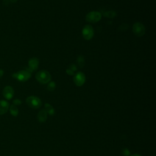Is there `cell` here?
<instances>
[{"label":"cell","mask_w":156,"mask_h":156,"mask_svg":"<svg viewBox=\"0 0 156 156\" xmlns=\"http://www.w3.org/2000/svg\"><path fill=\"white\" fill-rule=\"evenodd\" d=\"M12 77L18 81L25 82L27 81L31 77V73L26 70H21L16 73L12 74Z\"/></svg>","instance_id":"obj_3"},{"label":"cell","mask_w":156,"mask_h":156,"mask_svg":"<svg viewBox=\"0 0 156 156\" xmlns=\"http://www.w3.org/2000/svg\"><path fill=\"white\" fill-rule=\"evenodd\" d=\"M9 108V104L6 101H0V115L5 114Z\"/></svg>","instance_id":"obj_10"},{"label":"cell","mask_w":156,"mask_h":156,"mask_svg":"<svg viewBox=\"0 0 156 156\" xmlns=\"http://www.w3.org/2000/svg\"><path fill=\"white\" fill-rule=\"evenodd\" d=\"M37 80L42 84H46L51 80V74L46 70H41L37 73L35 75Z\"/></svg>","instance_id":"obj_1"},{"label":"cell","mask_w":156,"mask_h":156,"mask_svg":"<svg viewBox=\"0 0 156 156\" xmlns=\"http://www.w3.org/2000/svg\"><path fill=\"white\" fill-rule=\"evenodd\" d=\"M85 76L82 72L77 73L73 77V81L76 86L81 87L85 82Z\"/></svg>","instance_id":"obj_7"},{"label":"cell","mask_w":156,"mask_h":156,"mask_svg":"<svg viewBox=\"0 0 156 156\" xmlns=\"http://www.w3.org/2000/svg\"><path fill=\"white\" fill-rule=\"evenodd\" d=\"M77 63L80 66V67H83L85 63L84 57L82 55H80L77 58Z\"/></svg>","instance_id":"obj_16"},{"label":"cell","mask_w":156,"mask_h":156,"mask_svg":"<svg viewBox=\"0 0 156 156\" xmlns=\"http://www.w3.org/2000/svg\"><path fill=\"white\" fill-rule=\"evenodd\" d=\"M48 113L44 109L41 110L37 114V119L40 122H46L48 118Z\"/></svg>","instance_id":"obj_11"},{"label":"cell","mask_w":156,"mask_h":156,"mask_svg":"<svg viewBox=\"0 0 156 156\" xmlns=\"http://www.w3.org/2000/svg\"><path fill=\"white\" fill-rule=\"evenodd\" d=\"M26 102L29 107L34 109L39 108L42 105L41 99L39 98L34 96L27 97L26 98Z\"/></svg>","instance_id":"obj_2"},{"label":"cell","mask_w":156,"mask_h":156,"mask_svg":"<svg viewBox=\"0 0 156 156\" xmlns=\"http://www.w3.org/2000/svg\"><path fill=\"white\" fill-rule=\"evenodd\" d=\"M9 1L10 2H12V3H14V2H16L17 1V0H9Z\"/></svg>","instance_id":"obj_22"},{"label":"cell","mask_w":156,"mask_h":156,"mask_svg":"<svg viewBox=\"0 0 156 156\" xmlns=\"http://www.w3.org/2000/svg\"><path fill=\"white\" fill-rule=\"evenodd\" d=\"M104 16L105 17H108V18H113L116 16V13L115 11H108L106 12H104L103 13Z\"/></svg>","instance_id":"obj_14"},{"label":"cell","mask_w":156,"mask_h":156,"mask_svg":"<svg viewBox=\"0 0 156 156\" xmlns=\"http://www.w3.org/2000/svg\"><path fill=\"white\" fill-rule=\"evenodd\" d=\"M130 156H142V155H140V154H134L131 155Z\"/></svg>","instance_id":"obj_21"},{"label":"cell","mask_w":156,"mask_h":156,"mask_svg":"<svg viewBox=\"0 0 156 156\" xmlns=\"http://www.w3.org/2000/svg\"><path fill=\"white\" fill-rule=\"evenodd\" d=\"M132 30L134 34L137 37H142L146 32V28L143 24L140 22H136L133 24Z\"/></svg>","instance_id":"obj_5"},{"label":"cell","mask_w":156,"mask_h":156,"mask_svg":"<svg viewBox=\"0 0 156 156\" xmlns=\"http://www.w3.org/2000/svg\"><path fill=\"white\" fill-rule=\"evenodd\" d=\"M9 109H10V114H11L12 115H13V116H16L18 115L19 111H18V108L16 107V105H13V104L11 105L10 106Z\"/></svg>","instance_id":"obj_13"},{"label":"cell","mask_w":156,"mask_h":156,"mask_svg":"<svg viewBox=\"0 0 156 156\" xmlns=\"http://www.w3.org/2000/svg\"><path fill=\"white\" fill-rule=\"evenodd\" d=\"M2 94L4 97L7 99H11L14 94V90L13 88L11 86H6L2 90Z\"/></svg>","instance_id":"obj_8"},{"label":"cell","mask_w":156,"mask_h":156,"mask_svg":"<svg viewBox=\"0 0 156 156\" xmlns=\"http://www.w3.org/2000/svg\"><path fill=\"white\" fill-rule=\"evenodd\" d=\"M101 18H102L101 13L98 11L90 12L87 14L85 16L86 21L91 23H95L99 21Z\"/></svg>","instance_id":"obj_4"},{"label":"cell","mask_w":156,"mask_h":156,"mask_svg":"<svg viewBox=\"0 0 156 156\" xmlns=\"http://www.w3.org/2000/svg\"><path fill=\"white\" fill-rule=\"evenodd\" d=\"M66 73H67L68 74L70 75V76H72V75L74 74V72L72 71H71L70 69H69V68L66 69Z\"/></svg>","instance_id":"obj_19"},{"label":"cell","mask_w":156,"mask_h":156,"mask_svg":"<svg viewBox=\"0 0 156 156\" xmlns=\"http://www.w3.org/2000/svg\"><path fill=\"white\" fill-rule=\"evenodd\" d=\"M82 34L84 39L87 40H91L94 35V29L91 25L87 24L82 29Z\"/></svg>","instance_id":"obj_6"},{"label":"cell","mask_w":156,"mask_h":156,"mask_svg":"<svg viewBox=\"0 0 156 156\" xmlns=\"http://www.w3.org/2000/svg\"><path fill=\"white\" fill-rule=\"evenodd\" d=\"M4 74V71L1 69H0V77H1Z\"/></svg>","instance_id":"obj_20"},{"label":"cell","mask_w":156,"mask_h":156,"mask_svg":"<svg viewBox=\"0 0 156 156\" xmlns=\"http://www.w3.org/2000/svg\"><path fill=\"white\" fill-rule=\"evenodd\" d=\"M13 105L16 106V105H20L21 104V101L20 99H15V100H13Z\"/></svg>","instance_id":"obj_18"},{"label":"cell","mask_w":156,"mask_h":156,"mask_svg":"<svg viewBox=\"0 0 156 156\" xmlns=\"http://www.w3.org/2000/svg\"><path fill=\"white\" fill-rule=\"evenodd\" d=\"M121 154L124 156H129V155H130V152L127 148H123L121 151Z\"/></svg>","instance_id":"obj_17"},{"label":"cell","mask_w":156,"mask_h":156,"mask_svg":"<svg viewBox=\"0 0 156 156\" xmlns=\"http://www.w3.org/2000/svg\"><path fill=\"white\" fill-rule=\"evenodd\" d=\"M39 64V60L37 58H32L28 62V66L29 68L27 69V71L32 73V71L36 70L38 68Z\"/></svg>","instance_id":"obj_9"},{"label":"cell","mask_w":156,"mask_h":156,"mask_svg":"<svg viewBox=\"0 0 156 156\" xmlns=\"http://www.w3.org/2000/svg\"><path fill=\"white\" fill-rule=\"evenodd\" d=\"M55 88V83L54 82H51L47 86V89L49 91H53Z\"/></svg>","instance_id":"obj_15"},{"label":"cell","mask_w":156,"mask_h":156,"mask_svg":"<svg viewBox=\"0 0 156 156\" xmlns=\"http://www.w3.org/2000/svg\"><path fill=\"white\" fill-rule=\"evenodd\" d=\"M44 110H46V112H47V113H48L50 115H53L55 113V110L54 108H53V107L48 104V103H46L44 105Z\"/></svg>","instance_id":"obj_12"}]
</instances>
